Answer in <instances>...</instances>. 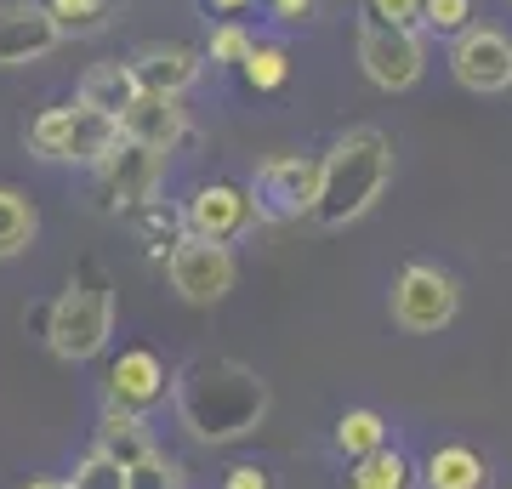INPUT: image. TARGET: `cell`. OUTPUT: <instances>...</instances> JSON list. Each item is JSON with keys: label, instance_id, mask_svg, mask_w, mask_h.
<instances>
[{"label": "cell", "instance_id": "6da1fadb", "mask_svg": "<svg viewBox=\"0 0 512 489\" xmlns=\"http://www.w3.org/2000/svg\"><path fill=\"white\" fill-rule=\"evenodd\" d=\"M171 404H177V421L188 427V438L239 444L268 416V381L239 359L200 353V359H188L183 376L171 381Z\"/></svg>", "mask_w": 512, "mask_h": 489}, {"label": "cell", "instance_id": "7a4b0ae2", "mask_svg": "<svg viewBox=\"0 0 512 489\" xmlns=\"http://www.w3.org/2000/svg\"><path fill=\"white\" fill-rule=\"evenodd\" d=\"M393 182V143L376 126L342 131L330 154L319 160V200H313V222L319 228H348L365 211H376V200Z\"/></svg>", "mask_w": 512, "mask_h": 489}, {"label": "cell", "instance_id": "3957f363", "mask_svg": "<svg viewBox=\"0 0 512 489\" xmlns=\"http://www.w3.org/2000/svg\"><path fill=\"white\" fill-rule=\"evenodd\" d=\"M114 336V290H109V273L97 262H80V273L69 279V290L52 302L46 313V347L57 359L69 364H86L97 359Z\"/></svg>", "mask_w": 512, "mask_h": 489}, {"label": "cell", "instance_id": "277c9868", "mask_svg": "<svg viewBox=\"0 0 512 489\" xmlns=\"http://www.w3.org/2000/svg\"><path fill=\"white\" fill-rule=\"evenodd\" d=\"M120 143H126L120 120L86 109V103L46 109V114H35V126H29V154L46 160V165H86V171H97Z\"/></svg>", "mask_w": 512, "mask_h": 489}, {"label": "cell", "instance_id": "5b68a950", "mask_svg": "<svg viewBox=\"0 0 512 489\" xmlns=\"http://www.w3.org/2000/svg\"><path fill=\"white\" fill-rule=\"evenodd\" d=\"M461 313V285L456 273L439 262H410L393 279V325L410 336H439L450 319Z\"/></svg>", "mask_w": 512, "mask_h": 489}, {"label": "cell", "instance_id": "8992f818", "mask_svg": "<svg viewBox=\"0 0 512 489\" xmlns=\"http://www.w3.org/2000/svg\"><path fill=\"white\" fill-rule=\"evenodd\" d=\"M313 200H319V160L313 154H274V160L256 165V177H251L256 222L313 217Z\"/></svg>", "mask_w": 512, "mask_h": 489}, {"label": "cell", "instance_id": "52a82bcc", "mask_svg": "<svg viewBox=\"0 0 512 489\" xmlns=\"http://www.w3.org/2000/svg\"><path fill=\"white\" fill-rule=\"evenodd\" d=\"M359 69L370 74V86L410 91L427 74V40H421V29H393V23L365 18L359 23Z\"/></svg>", "mask_w": 512, "mask_h": 489}, {"label": "cell", "instance_id": "ba28073f", "mask_svg": "<svg viewBox=\"0 0 512 489\" xmlns=\"http://www.w3.org/2000/svg\"><path fill=\"white\" fill-rule=\"evenodd\" d=\"M165 279H171V290L183 296L188 308H217L222 296L234 290L239 262H234V251H228V245H211V239L188 234L177 251L165 256Z\"/></svg>", "mask_w": 512, "mask_h": 489}, {"label": "cell", "instance_id": "9c48e42d", "mask_svg": "<svg viewBox=\"0 0 512 489\" xmlns=\"http://www.w3.org/2000/svg\"><path fill=\"white\" fill-rule=\"evenodd\" d=\"M97 177V205L103 211H137V205L160 200V182H165V154L160 148H143V143H120L109 160L92 171Z\"/></svg>", "mask_w": 512, "mask_h": 489}, {"label": "cell", "instance_id": "30bf717a", "mask_svg": "<svg viewBox=\"0 0 512 489\" xmlns=\"http://www.w3.org/2000/svg\"><path fill=\"white\" fill-rule=\"evenodd\" d=\"M450 74H456L461 91H478V97L512 91V35L507 29H490V23L461 29L450 40Z\"/></svg>", "mask_w": 512, "mask_h": 489}, {"label": "cell", "instance_id": "8fae6325", "mask_svg": "<svg viewBox=\"0 0 512 489\" xmlns=\"http://www.w3.org/2000/svg\"><path fill=\"white\" fill-rule=\"evenodd\" d=\"M183 222L194 239H211V245H234L239 234L256 228V205H251V188L239 182H205L194 188L183 205Z\"/></svg>", "mask_w": 512, "mask_h": 489}, {"label": "cell", "instance_id": "7c38bea8", "mask_svg": "<svg viewBox=\"0 0 512 489\" xmlns=\"http://www.w3.org/2000/svg\"><path fill=\"white\" fill-rule=\"evenodd\" d=\"M63 29L46 12V0H0V69H23L52 52Z\"/></svg>", "mask_w": 512, "mask_h": 489}, {"label": "cell", "instance_id": "4fadbf2b", "mask_svg": "<svg viewBox=\"0 0 512 489\" xmlns=\"http://www.w3.org/2000/svg\"><path fill=\"white\" fill-rule=\"evenodd\" d=\"M126 63H131V74H137V86H143V91L183 97V91L200 80L205 52H194V46H177V40H148V46H137Z\"/></svg>", "mask_w": 512, "mask_h": 489}, {"label": "cell", "instance_id": "5bb4252c", "mask_svg": "<svg viewBox=\"0 0 512 489\" xmlns=\"http://www.w3.org/2000/svg\"><path fill=\"white\" fill-rule=\"evenodd\" d=\"M171 393V376H165V364L154 347H126L120 359L109 364V404H120V410H154V404Z\"/></svg>", "mask_w": 512, "mask_h": 489}, {"label": "cell", "instance_id": "9a60e30c", "mask_svg": "<svg viewBox=\"0 0 512 489\" xmlns=\"http://www.w3.org/2000/svg\"><path fill=\"white\" fill-rule=\"evenodd\" d=\"M120 131H126L131 143H143V148H160V154H171V148L183 143V131H188V109H183V97H165V91H137V103L126 109Z\"/></svg>", "mask_w": 512, "mask_h": 489}, {"label": "cell", "instance_id": "2e32d148", "mask_svg": "<svg viewBox=\"0 0 512 489\" xmlns=\"http://www.w3.org/2000/svg\"><path fill=\"white\" fill-rule=\"evenodd\" d=\"M416 484L421 489H490L495 472H490V461H484L473 444H439V450L421 461Z\"/></svg>", "mask_w": 512, "mask_h": 489}, {"label": "cell", "instance_id": "e0dca14e", "mask_svg": "<svg viewBox=\"0 0 512 489\" xmlns=\"http://www.w3.org/2000/svg\"><path fill=\"white\" fill-rule=\"evenodd\" d=\"M137 74L131 63H97V69L80 74V91H74V103H86V109L109 114V120H126V109L137 103Z\"/></svg>", "mask_w": 512, "mask_h": 489}, {"label": "cell", "instance_id": "ac0fdd59", "mask_svg": "<svg viewBox=\"0 0 512 489\" xmlns=\"http://www.w3.org/2000/svg\"><path fill=\"white\" fill-rule=\"evenodd\" d=\"M97 450L114 455L120 467H137L143 455H154V433H148V421L137 410H120V404H103V416H97Z\"/></svg>", "mask_w": 512, "mask_h": 489}, {"label": "cell", "instance_id": "d6986e66", "mask_svg": "<svg viewBox=\"0 0 512 489\" xmlns=\"http://www.w3.org/2000/svg\"><path fill=\"white\" fill-rule=\"evenodd\" d=\"M131 234L148 245V256H154V262H165V256L188 239V222H183V211H177V205L148 200V205H137V211H131Z\"/></svg>", "mask_w": 512, "mask_h": 489}, {"label": "cell", "instance_id": "ffe728a7", "mask_svg": "<svg viewBox=\"0 0 512 489\" xmlns=\"http://www.w3.org/2000/svg\"><path fill=\"white\" fill-rule=\"evenodd\" d=\"M40 234V211L23 188H0V262H18Z\"/></svg>", "mask_w": 512, "mask_h": 489}, {"label": "cell", "instance_id": "44dd1931", "mask_svg": "<svg viewBox=\"0 0 512 489\" xmlns=\"http://www.w3.org/2000/svg\"><path fill=\"white\" fill-rule=\"evenodd\" d=\"M336 450L348 455V461H365V455L387 450V416L382 410H370V404L348 410V416L336 421Z\"/></svg>", "mask_w": 512, "mask_h": 489}, {"label": "cell", "instance_id": "7402d4cb", "mask_svg": "<svg viewBox=\"0 0 512 489\" xmlns=\"http://www.w3.org/2000/svg\"><path fill=\"white\" fill-rule=\"evenodd\" d=\"M348 489H416V467H410V461L387 444V450L365 455V461H353Z\"/></svg>", "mask_w": 512, "mask_h": 489}, {"label": "cell", "instance_id": "603a6c76", "mask_svg": "<svg viewBox=\"0 0 512 489\" xmlns=\"http://www.w3.org/2000/svg\"><path fill=\"white\" fill-rule=\"evenodd\" d=\"M46 12L57 18V29H63V40H86V35H103L114 18L109 0H46Z\"/></svg>", "mask_w": 512, "mask_h": 489}, {"label": "cell", "instance_id": "cb8c5ba5", "mask_svg": "<svg viewBox=\"0 0 512 489\" xmlns=\"http://www.w3.org/2000/svg\"><path fill=\"white\" fill-rule=\"evenodd\" d=\"M239 74H245V86L251 91H279L285 80H291V52L274 46V40H256L251 57L239 63Z\"/></svg>", "mask_w": 512, "mask_h": 489}, {"label": "cell", "instance_id": "d4e9b609", "mask_svg": "<svg viewBox=\"0 0 512 489\" xmlns=\"http://www.w3.org/2000/svg\"><path fill=\"white\" fill-rule=\"evenodd\" d=\"M69 489H126V467L114 461V455H103L92 444V450L74 461V472H69Z\"/></svg>", "mask_w": 512, "mask_h": 489}, {"label": "cell", "instance_id": "484cf974", "mask_svg": "<svg viewBox=\"0 0 512 489\" xmlns=\"http://www.w3.org/2000/svg\"><path fill=\"white\" fill-rule=\"evenodd\" d=\"M126 489H188V478L165 450H154V455H143L137 467H126Z\"/></svg>", "mask_w": 512, "mask_h": 489}, {"label": "cell", "instance_id": "4316f807", "mask_svg": "<svg viewBox=\"0 0 512 489\" xmlns=\"http://www.w3.org/2000/svg\"><path fill=\"white\" fill-rule=\"evenodd\" d=\"M251 46H256L251 29L228 18V23H217V29H211V40H205V57H211V63H234V69H239V63L251 57Z\"/></svg>", "mask_w": 512, "mask_h": 489}, {"label": "cell", "instance_id": "83f0119b", "mask_svg": "<svg viewBox=\"0 0 512 489\" xmlns=\"http://www.w3.org/2000/svg\"><path fill=\"white\" fill-rule=\"evenodd\" d=\"M421 29L456 40L461 29H473V0H427L421 6Z\"/></svg>", "mask_w": 512, "mask_h": 489}, {"label": "cell", "instance_id": "f1b7e54d", "mask_svg": "<svg viewBox=\"0 0 512 489\" xmlns=\"http://www.w3.org/2000/svg\"><path fill=\"white\" fill-rule=\"evenodd\" d=\"M421 6L427 0H365V18L393 23V29H421Z\"/></svg>", "mask_w": 512, "mask_h": 489}, {"label": "cell", "instance_id": "f546056e", "mask_svg": "<svg viewBox=\"0 0 512 489\" xmlns=\"http://www.w3.org/2000/svg\"><path fill=\"white\" fill-rule=\"evenodd\" d=\"M217 489H279V478L268 467H256V461H234V467L217 478Z\"/></svg>", "mask_w": 512, "mask_h": 489}, {"label": "cell", "instance_id": "4dcf8cb0", "mask_svg": "<svg viewBox=\"0 0 512 489\" xmlns=\"http://www.w3.org/2000/svg\"><path fill=\"white\" fill-rule=\"evenodd\" d=\"M313 6H319V0H268V12H274L279 23H308Z\"/></svg>", "mask_w": 512, "mask_h": 489}, {"label": "cell", "instance_id": "1f68e13d", "mask_svg": "<svg viewBox=\"0 0 512 489\" xmlns=\"http://www.w3.org/2000/svg\"><path fill=\"white\" fill-rule=\"evenodd\" d=\"M245 6H256V0H211V12H245Z\"/></svg>", "mask_w": 512, "mask_h": 489}, {"label": "cell", "instance_id": "d6a6232c", "mask_svg": "<svg viewBox=\"0 0 512 489\" xmlns=\"http://www.w3.org/2000/svg\"><path fill=\"white\" fill-rule=\"evenodd\" d=\"M29 489H69V478H63V484H52V478H40V484H29Z\"/></svg>", "mask_w": 512, "mask_h": 489}]
</instances>
